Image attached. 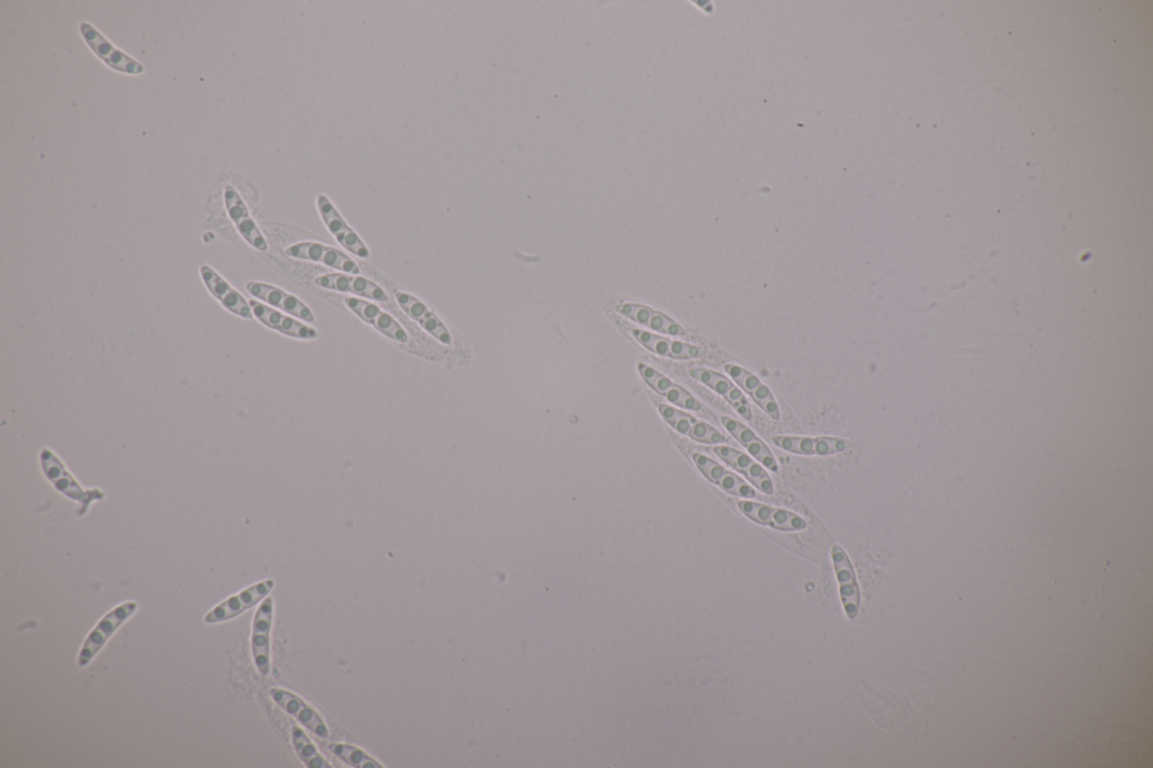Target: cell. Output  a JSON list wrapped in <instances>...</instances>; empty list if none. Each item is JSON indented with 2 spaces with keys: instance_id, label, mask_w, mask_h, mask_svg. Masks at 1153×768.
I'll list each match as a JSON object with an SVG mask.
<instances>
[{
  "instance_id": "6da1fadb",
  "label": "cell",
  "mask_w": 1153,
  "mask_h": 768,
  "mask_svg": "<svg viewBox=\"0 0 1153 768\" xmlns=\"http://www.w3.org/2000/svg\"><path fill=\"white\" fill-rule=\"evenodd\" d=\"M40 462L43 475L51 482L60 494L74 500L79 505L77 516L83 517L95 502H102L106 497L103 490L98 488L85 489L78 480L71 475L66 464L49 448L40 452Z\"/></svg>"
},
{
  "instance_id": "7a4b0ae2",
  "label": "cell",
  "mask_w": 1153,
  "mask_h": 768,
  "mask_svg": "<svg viewBox=\"0 0 1153 768\" xmlns=\"http://www.w3.org/2000/svg\"><path fill=\"white\" fill-rule=\"evenodd\" d=\"M139 609L137 602H127L114 607L104 618L96 624V627L88 634L84 642L83 648L80 649L77 663L79 667H86L93 662V659L100 653L113 634L118 631L121 625L127 622L131 616Z\"/></svg>"
},
{
  "instance_id": "3957f363",
  "label": "cell",
  "mask_w": 1153,
  "mask_h": 768,
  "mask_svg": "<svg viewBox=\"0 0 1153 768\" xmlns=\"http://www.w3.org/2000/svg\"><path fill=\"white\" fill-rule=\"evenodd\" d=\"M80 33H82V37L89 49H91L94 55L102 60L107 67L119 71V73L133 76L145 73V67H143L139 61L133 59L122 50L115 48L92 24L87 22L80 23Z\"/></svg>"
},
{
  "instance_id": "277c9868",
  "label": "cell",
  "mask_w": 1153,
  "mask_h": 768,
  "mask_svg": "<svg viewBox=\"0 0 1153 768\" xmlns=\"http://www.w3.org/2000/svg\"><path fill=\"white\" fill-rule=\"evenodd\" d=\"M317 208L325 226L341 246L361 260H369L371 252L356 232L348 226L332 200L325 194L317 196Z\"/></svg>"
},
{
  "instance_id": "5b68a950",
  "label": "cell",
  "mask_w": 1153,
  "mask_h": 768,
  "mask_svg": "<svg viewBox=\"0 0 1153 768\" xmlns=\"http://www.w3.org/2000/svg\"><path fill=\"white\" fill-rule=\"evenodd\" d=\"M275 587V580L266 579L252 585L244 591L227 598L204 616V622L207 624H216L227 622L237 618L252 607L256 606L265 600L268 594L273 591Z\"/></svg>"
},
{
  "instance_id": "8992f818",
  "label": "cell",
  "mask_w": 1153,
  "mask_h": 768,
  "mask_svg": "<svg viewBox=\"0 0 1153 768\" xmlns=\"http://www.w3.org/2000/svg\"><path fill=\"white\" fill-rule=\"evenodd\" d=\"M285 255L294 258V260L323 264L330 269L346 274L359 275L361 273L360 266L350 256L341 250L315 243V241L291 245L285 249Z\"/></svg>"
},
{
  "instance_id": "52a82bcc",
  "label": "cell",
  "mask_w": 1153,
  "mask_h": 768,
  "mask_svg": "<svg viewBox=\"0 0 1153 768\" xmlns=\"http://www.w3.org/2000/svg\"><path fill=\"white\" fill-rule=\"evenodd\" d=\"M773 443L777 448L786 452L798 455H806V457H828L838 453H844L853 448V443L840 437H811V436H791L781 435L774 436Z\"/></svg>"
},
{
  "instance_id": "ba28073f",
  "label": "cell",
  "mask_w": 1153,
  "mask_h": 768,
  "mask_svg": "<svg viewBox=\"0 0 1153 768\" xmlns=\"http://www.w3.org/2000/svg\"><path fill=\"white\" fill-rule=\"evenodd\" d=\"M274 602L266 597L255 613L252 629V651L258 672L267 676L271 672V631Z\"/></svg>"
},
{
  "instance_id": "9c48e42d",
  "label": "cell",
  "mask_w": 1153,
  "mask_h": 768,
  "mask_svg": "<svg viewBox=\"0 0 1153 768\" xmlns=\"http://www.w3.org/2000/svg\"><path fill=\"white\" fill-rule=\"evenodd\" d=\"M345 306L364 323L377 329L379 333L400 344L409 343L407 330L388 312L383 311L374 303L357 298H346Z\"/></svg>"
},
{
  "instance_id": "30bf717a",
  "label": "cell",
  "mask_w": 1153,
  "mask_h": 768,
  "mask_svg": "<svg viewBox=\"0 0 1153 768\" xmlns=\"http://www.w3.org/2000/svg\"><path fill=\"white\" fill-rule=\"evenodd\" d=\"M659 413L676 432L690 437L693 441L710 445L727 443L725 435L708 423L700 421V419L686 414L682 410L667 405H659Z\"/></svg>"
},
{
  "instance_id": "8fae6325",
  "label": "cell",
  "mask_w": 1153,
  "mask_h": 768,
  "mask_svg": "<svg viewBox=\"0 0 1153 768\" xmlns=\"http://www.w3.org/2000/svg\"><path fill=\"white\" fill-rule=\"evenodd\" d=\"M315 284L318 288L329 291L353 294V296L378 302H389L387 292L380 285L361 275L329 273L318 276Z\"/></svg>"
},
{
  "instance_id": "7c38bea8",
  "label": "cell",
  "mask_w": 1153,
  "mask_h": 768,
  "mask_svg": "<svg viewBox=\"0 0 1153 768\" xmlns=\"http://www.w3.org/2000/svg\"><path fill=\"white\" fill-rule=\"evenodd\" d=\"M737 506L739 511L749 520L775 530L795 532L807 529L808 526L802 517L786 511V509L750 502V500H740Z\"/></svg>"
},
{
  "instance_id": "4fadbf2b",
  "label": "cell",
  "mask_w": 1153,
  "mask_h": 768,
  "mask_svg": "<svg viewBox=\"0 0 1153 768\" xmlns=\"http://www.w3.org/2000/svg\"><path fill=\"white\" fill-rule=\"evenodd\" d=\"M395 298L401 310L404 311L410 319L416 321L426 333L434 337L437 342H440L444 346L452 345L453 337L449 328L446 327L440 317L434 314L423 301L404 291H397Z\"/></svg>"
},
{
  "instance_id": "5bb4252c",
  "label": "cell",
  "mask_w": 1153,
  "mask_h": 768,
  "mask_svg": "<svg viewBox=\"0 0 1153 768\" xmlns=\"http://www.w3.org/2000/svg\"><path fill=\"white\" fill-rule=\"evenodd\" d=\"M246 290L250 296L262 300L268 306L280 309L292 317L307 321V323H315L314 312L291 293L274 287V285L256 281L248 282Z\"/></svg>"
},
{
  "instance_id": "9a60e30c",
  "label": "cell",
  "mask_w": 1153,
  "mask_h": 768,
  "mask_svg": "<svg viewBox=\"0 0 1153 768\" xmlns=\"http://www.w3.org/2000/svg\"><path fill=\"white\" fill-rule=\"evenodd\" d=\"M638 370L642 379L646 381L648 386L652 390H655L658 395L667 399L670 404L691 410V412H706L704 406L700 403L699 400L691 395L690 392L685 390L683 387L678 386L677 383L667 378L666 375L660 373L655 368H652V366L645 363H640L638 365Z\"/></svg>"
},
{
  "instance_id": "2e32d148",
  "label": "cell",
  "mask_w": 1153,
  "mask_h": 768,
  "mask_svg": "<svg viewBox=\"0 0 1153 768\" xmlns=\"http://www.w3.org/2000/svg\"><path fill=\"white\" fill-rule=\"evenodd\" d=\"M273 701L279 705L286 713L296 719L301 725L315 734L316 736L327 739L329 737V729L326 722L321 718L320 714L311 707L300 696L292 692L277 689L271 690Z\"/></svg>"
},
{
  "instance_id": "e0dca14e",
  "label": "cell",
  "mask_w": 1153,
  "mask_h": 768,
  "mask_svg": "<svg viewBox=\"0 0 1153 768\" xmlns=\"http://www.w3.org/2000/svg\"><path fill=\"white\" fill-rule=\"evenodd\" d=\"M836 576L839 585L840 598L849 619H855L860 611L861 591L858 586L855 570L847 553L839 546L831 549Z\"/></svg>"
},
{
  "instance_id": "ac0fdd59",
  "label": "cell",
  "mask_w": 1153,
  "mask_h": 768,
  "mask_svg": "<svg viewBox=\"0 0 1153 768\" xmlns=\"http://www.w3.org/2000/svg\"><path fill=\"white\" fill-rule=\"evenodd\" d=\"M225 202L229 217L232 222L235 223L241 237H243L250 246L258 250V252H266L268 249L267 241L252 216H250L246 203L241 199V196L234 186H226Z\"/></svg>"
},
{
  "instance_id": "d6986e66",
  "label": "cell",
  "mask_w": 1153,
  "mask_h": 768,
  "mask_svg": "<svg viewBox=\"0 0 1153 768\" xmlns=\"http://www.w3.org/2000/svg\"><path fill=\"white\" fill-rule=\"evenodd\" d=\"M249 305L259 323L275 330V332L292 338L303 339V341H314L319 337L318 330L315 328L302 324L301 321L286 316L283 312L266 306L264 303L252 300Z\"/></svg>"
},
{
  "instance_id": "ffe728a7",
  "label": "cell",
  "mask_w": 1153,
  "mask_h": 768,
  "mask_svg": "<svg viewBox=\"0 0 1153 768\" xmlns=\"http://www.w3.org/2000/svg\"><path fill=\"white\" fill-rule=\"evenodd\" d=\"M692 460L703 476L725 493L747 499L757 497L756 490L752 486L706 455L693 453Z\"/></svg>"
},
{
  "instance_id": "44dd1931",
  "label": "cell",
  "mask_w": 1153,
  "mask_h": 768,
  "mask_svg": "<svg viewBox=\"0 0 1153 768\" xmlns=\"http://www.w3.org/2000/svg\"><path fill=\"white\" fill-rule=\"evenodd\" d=\"M200 273L205 287L221 303L223 308L240 318H253L252 307L221 275L208 265H202Z\"/></svg>"
},
{
  "instance_id": "7402d4cb",
  "label": "cell",
  "mask_w": 1153,
  "mask_h": 768,
  "mask_svg": "<svg viewBox=\"0 0 1153 768\" xmlns=\"http://www.w3.org/2000/svg\"><path fill=\"white\" fill-rule=\"evenodd\" d=\"M688 373H690L691 378L701 382L704 386L713 390L715 394L726 399L741 417H744L747 421H752V409H750L744 392L729 378L718 372L700 368L691 369Z\"/></svg>"
},
{
  "instance_id": "603a6c76",
  "label": "cell",
  "mask_w": 1153,
  "mask_h": 768,
  "mask_svg": "<svg viewBox=\"0 0 1153 768\" xmlns=\"http://www.w3.org/2000/svg\"><path fill=\"white\" fill-rule=\"evenodd\" d=\"M615 310L618 311L620 315L634 321V323L654 330V332L677 337L687 336V332L682 325L676 323L674 319L663 314V312L652 309L651 307L638 305V303L620 302Z\"/></svg>"
},
{
  "instance_id": "cb8c5ba5",
  "label": "cell",
  "mask_w": 1153,
  "mask_h": 768,
  "mask_svg": "<svg viewBox=\"0 0 1153 768\" xmlns=\"http://www.w3.org/2000/svg\"><path fill=\"white\" fill-rule=\"evenodd\" d=\"M713 452L722 461H725L732 468L744 475L750 481V484L762 491L766 495L774 493L773 481L768 475L767 471L762 467V464L757 463L753 458H750L746 453L729 448V446H715Z\"/></svg>"
},
{
  "instance_id": "d4e9b609",
  "label": "cell",
  "mask_w": 1153,
  "mask_h": 768,
  "mask_svg": "<svg viewBox=\"0 0 1153 768\" xmlns=\"http://www.w3.org/2000/svg\"><path fill=\"white\" fill-rule=\"evenodd\" d=\"M632 337L650 352L674 360H696L705 356L702 347L658 336L642 329H631Z\"/></svg>"
},
{
  "instance_id": "484cf974",
  "label": "cell",
  "mask_w": 1153,
  "mask_h": 768,
  "mask_svg": "<svg viewBox=\"0 0 1153 768\" xmlns=\"http://www.w3.org/2000/svg\"><path fill=\"white\" fill-rule=\"evenodd\" d=\"M725 369L732 380H735L738 386L747 392L768 416L774 419V421H780L781 410L779 404H777L772 391L768 389L755 374L737 364H727Z\"/></svg>"
},
{
  "instance_id": "4316f807",
  "label": "cell",
  "mask_w": 1153,
  "mask_h": 768,
  "mask_svg": "<svg viewBox=\"0 0 1153 768\" xmlns=\"http://www.w3.org/2000/svg\"><path fill=\"white\" fill-rule=\"evenodd\" d=\"M721 423L727 432L734 436L764 468L773 472H779V463H777L774 454L768 449V446L759 439L753 430H750L749 427L740 423L737 419L728 416H721Z\"/></svg>"
},
{
  "instance_id": "83f0119b",
  "label": "cell",
  "mask_w": 1153,
  "mask_h": 768,
  "mask_svg": "<svg viewBox=\"0 0 1153 768\" xmlns=\"http://www.w3.org/2000/svg\"><path fill=\"white\" fill-rule=\"evenodd\" d=\"M291 740L300 761L308 768H332V765L326 761L324 756L320 755L316 746L312 744L306 732L298 726H291Z\"/></svg>"
},
{
  "instance_id": "f1b7e54d",
  "label": "cell",
  "mask_w": 1153,
  "mask_h": 768,
  "mask_svg": "<svg viewBox=\"0 0 1153 768\" xmlns=\"http://www.w3.org/2000/svg\"><path fill=\"white\" fill-rule=\"evenodd\" d=\"M329 750L342 762L355 768H384L377 759L353 745L332 744L329 745Z\"/></svg>"
}]
</instances>
